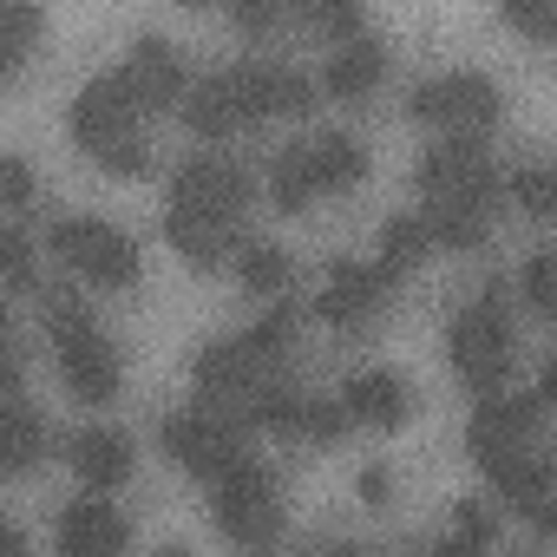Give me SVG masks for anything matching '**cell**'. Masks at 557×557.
I'll list each match as a JSON object with an SVG mask.
<instances>
[{
  "label": "cell",
  "mask_w": 557,
  "mask_h": 557,
  "mask_svg": "<svg viewBox=\"0 0 557 557\" xmlns=\"http://www.w3.org/2000/svg\"><path fill=\"white\" fill-rule=\"evenodd\" d=\"M138 125H145V106H138L125 66L92 73V79L79 86V99L66 106L73 145H79L106 177H151V145L138 138Z\"/></svg>",
  "instance_id": "obj_1"
},
{
  "label": "cell",
  "mask_w": 557,
  "mask_h": 557,
  "mask_svg": "<svg viewBox=\"0 0 557 557\" xmlns=\"http://www.w3.org/2000/svg\"><path fill=\"white\" fill-rule=\"evenodd\" d=\"M40 315H47V335H53V361H60V381L79 407H112L119 387H125V355L119 342L92 322V309L66 289V283H47L40 289Z\"/></svg>",
  "instance_id": "obj_2"
},
{
  "label": "cell",
  "mask_w": 557,
  "mask_h": 557,
  "mask_svg": "<svg viewBox=\"0 0 557 557\" xmlns=\"http://www.w3.org/2000/svg\"><path fill=\"white\" fill-rule=\"evenodd\" d=\"M446 355H453V374L479 394H498L511 381V361H518V342H511V302H505V283H485L446 329Z\"/></svg>",
  "instance_id": "obj_3"
},
{
  "label": "cell",
  "mask_w": 557,
  "mask_h": 557,
  "mask_svg": "<svg viewBox=\"0 0 557 557\" xmlns=\"http://www.w3.org/2000/svg\"><path fill=\"white\" fill-rule=\"evenodd\" d=\"M210 518H216V531H223L230 544L262 550V544L283 537V485H275L269 466H256V459L243 453V459L210 485Z\"/></svg>",
  "instance_id": "obj_4"
},
{
  "label": "cell",
  "mask_w": 557,
  "mask_h": 557,
  "mask_svg": "<svg viewBox=\"0 0 557 557\" xmlns=\"http://www.w3.org/2000/svg\"><path fill=\"white\" fill-rule=\"evenodd\" d=\"M158 446L171 453L177 472L216 485V479L243 459V446H249V420H243V413H223V407H190V413H171V420L158 426Z\"/></svg>",
  "instance_id": "obj_5"
},
{
  "label": "cell",
  "mask_w": 557,
  "mask_h": 557,
  "mask_svg": "<svg viewBox=\"0 0 557 557\" xmlns=\"http://www.w3.org/2000/svg\"><path fill=\"white\" fill-rule=\"evenodd\" d=\"M47 249L92 289H138V243L106 216H60L47 230Z\"/></svg>",
  "instance_id": "obj_6"
},
{
  "label": "cell",
  "mask_w": 557,
  "mask_h": 557,
  "mask_svg": "<svg viewBox=\"0 0 557 557\" xmlns=\"http://www.w3.org/2000/svg\"><path fill=\"white\" fill-rule=\"evenodd\" d=\"M407 119L426 132H492L505 119V92L485 73H433L407 92Z\"/></svg>",
  "instance_id": "obj_7"
},
{
  "label": "cell",
  "mask_w": 557,
  "mask_h": 557,
  "mask_svg": "<svg viewBox=\"0 0 557 557\" xmlns=\"http://www.w3.org/2000/svg\"><path fill=\"white\" fill-rule=\"evenodd\" d=\"M269 355L249 348V335H223V342H203L197 361H190V381H197V400L203 407H223V413H243L256 400V387H269Z\"/></svg>",
  "instance_id": "obj_8"
},
{
  "label": "cell",
  "mask_w": 557,
  "mask_h": 557,
  "mask_svg": "<svg viewBox=\"0 0 557 557\" xmlns=\"http://www.w3.org/2000/svg\"><path fill=\"white\" fill-rule=\"evenodd\" d=\"M505 190H511V184H498V171H479L472 184H459V190H446V197H426V203H420V223H426L433 249H459V256L479 249Z\"/></svg>",
  "instance_id": "obj_9"
},
{
  "label": "cell",
  "mask_w": 557,
  "mask_h": 557,
  "mask_svg": "<svg viewBox=\"0 0 557 557\" xmlns=\"http://www.w3.org/2000/svg\"><path fill=\"white\" fill-rule=\"evenodd\" d=\"M387 289H394V275H387L381 262L368 269V262H355V256H335V262H329V283L315 289L309 309H315L322 329H368V322L387 309Z\"/></svg>",
  "instance_id": "obj_10"
},
{
  "label": "cell",
  "mask_w": 557,
  "mask_h": 557,
  "mask_svg": "<svg viewBox=\"0 0 557 557\" xmlns=\"http://www.w3.org/2000/svg\"><path fill=\"white\" fill-rule=\"evenodd\" d=\"M171 203L210 210V216H223V223H243L249 203H256V177H249L243 164L203 151V158H184V164L171 171Z\"/></svg>",
  "instance_id": "obj_11"
},
{
  "label": "cell",
  "mask_w": 557,
  "mask_h": 557,
  "mask_svg": "<svg viewBox=\"0 0 557 557\" xmlns=\"http://www.w3.org/2000/svg\"><path fill=\"white\" fill-rule=\"evenodd\" d=\"M537 413H544V394L537 387H524V394H479V407H472V420H466V453L485 466L492 453H511V446H524L531 433H537Z\"/></svg>",
  "instance_id": "obj_12"
},
{
  "label": "cell",
  "mask_w": 557,
  "mask_h": 557,
  "mask_svg": "<svg viewBox=\"0 0 557 557\" xmlns=\"http://www.w3.org/2000/svg\"><path fill=\"white\" fill-rule=\"evenodd\" d=\"M230 79H236V92H243V106H249L256 125H262V119H302V112L315 106V92H322V79L289 73V66H262V60L230 66Z\"/></svg>",
  "instance_id": "obj_13"
},
{
  "label": "cell",
  "mask_w": 557,
  "mask_h": 557,
  "mask_svg": "<svg viewBox=\"0 0 557 557\" xmlns=\"http://www.w3.org/2000/svg\"><path fill=\"white\" fill-rule=\"evenodd\" d=\"M125 79H132V92H138L145 112H177L184 92L197 86L190 66H184V53H177L171 40H158V34H145V40L125 53Z\"/></svg>",
  "instance_id": "obj_14"
},
{
  "label": "cell",
  "mask_w": 557,
  "mask_h": 557,
  "mask_svg": "<svg viewBox=\"0 0 557 557\" xmlns=\"http://www.w3.org/2000/svg\"><path fill=\"white\" fill-rule=\"evenodd\" d=\"M164 243L177 249V262H190V269H216V262H230L249 236H243V223H223V216H210V210L164 203Z\"/></svg>",
  "instance_id": "obj_15"
},
{
  "label": "cell",
  "mask_w": 557,
  "mask_h": 557,
  "mask_svg": "<svg viewBox=\"0 0 557 557\" xmlns=\"http://www.w3.org/2000/svg\"><path fill=\"white\" fill-rule=\"evenodd\" d=\"M53 544H60V557H119V550H132V524L119 518V505H106V492H92L60 511Z\"/></svg>",
  "instance_id": "obj_16"
},
{
  "label": "cell",
  "mask_w": 557,
  "mask_h": 557,
  "mask_svg": "<svg viewBox=\"0 0 557 557\" xmlns=\"http://www.w3.org/2000/svg\"><path fill=\"white\" fill-rule=\"evenodd\" d=\"M479 171H492V164H485V132H440V138L420 151V164H413V190L446 197V190L472 184Z\"/></svg>",
  "instance_id": "obj_17"
},
{
  "label": "cell",
  "mask_w": 557,
  "mask_h": 557,
  "mask_svg": "<svg viewBox=\"0 0 557 557\" xmlns=\"http://www.w3.org/2000/svg\"><path fill=\"white\" fill-rule=\"evenodd\" d=\"M66 466H73V479L86 492H119L138 459H132V440L119 426H86V433L66 440Z\"/></svg>",
  "instance_id": "obj_18"
},
{
  "label": "cell",
  "mask_w": 557,
  "mask_h": 557,
  "mask_svg": "<svg viewBox=\"0 0 557 557\" xmlns=\"http://www.w3.org/2000/svg\"><path fill=\"white\" fill-rule=\"evenodd\" d=\"M342 400H348L355 426H374V433H394V426L413 420V387H407L394 368H361V374L342 387Z\"/></svg>",
  "instance_id": "obj_19"
},
{
  "label": "cell",
  "mask_w": 557,
  "mask_h": 557,
  "mask_svg": "<svg viewBox=\"0 0 557 557\" xmlns=\"http://www.w3.org/2000/svg\"><path fill=\"white\" fill-rule=\"evenodd\" d=\"M184 125L197 132V138H236V132H249L256 119H249V106H243V92H236V79L230 73H210V79H197L190 92H184Z\"/></svg>",
  "instance_id": "obj_20"
},
{
  "label": "cell",
  "mask_w": 557,
  "mask_h": 557,
  "mask_svg": "<svg viewBox=\"0 0 557 557\" xmlns=\"http://www.w3.org/2000/svg\"><path fill=\"white\" fill-rule=\"evenodd\" d=\"M387 79V47L381 40H342L335 53H329V66H322V92L329 99H342V106H361V99H374V86Z\"/></svg>",
  "instance_id": "obj_21"
},
{
  "label": "cell",
  "mask_w": 557,
  "mask_h": 557,
  "mask_svg": "<svg viewBox=\"0 0 557 557\" xmlns=\"http://www.w3.org/2000/svg\"><path fill=\"white\" fill-rule=\"evenodd\" d=\"M485 479H492V492H498L505 505H518V511H537V505L550 498V459L531 453V440L511 446V453H492V459H485Z\"/></svg>",
  "instance_id": "obj_22"
},
{
  "label": "cell",
  "mask_w": 557,
  "mask_h": 557,
  "mask_svg": "<svg viewBox=\"0 0 557 557\" xmlns=\"http://www.w3.org/2000/svg\"><path fill=\"white\" fill-rule=\"evenodd\" d=\"M315 197H322V177H315L309 138H302V145H283V151L269 158V203L283 210V216H302Z\"/></svg>",
  "instance_id": "obj_23"
},
{
  "label": "cell",
  "mask_w": 557,
  "mask_h": 557,
  "mask_svg": "<svg viewBox=\"0 0 557 557\" xmlns=\"http://www.w3.org/2000/svg\"><path fill=\"white\" fill-rule=\"evenodd\" d=\"M243 420H249L256 433H269V440H309V400H302L296 387H283V381L256 387V400L243 407Z\"/></svg>",
  "instance_id": "obj_24"
},
{
  "label": "cell",
  "mask_w": 557,
  "mask_h": 557,
  "mask_svg": "<svg viewBox=\"0 0 557 557\" xmlns=\"http://www.w3.org/2000/svg\"><path fill=\"white\" fill-rule=\"evenodd\" d=\"M47 459V420L34 413V400H8V440H0V472L8 479H27L34 466Z\"/></svg>",
  "instance_id": "obj_25"
},
{
  "label": "cell",
  "mask_w": 557,
  "mask_h": 557,
  "mask_svg": "<svg viewBox=\"0 0 557 557\" xmlns=\"http://www.w3.org/2000/svg\"><path fill=\"white\" fill-rule=\"evenodd\" d=\"M0 34H8L0 79L21 86V73H27V60L40 53V34H47V8H40V0H8V8H0Z\"/></svg>",
  "instance_id": "obj_26"
},
{
  "label": "cell",
  "mask_w": 557,
  "mask_h": 557,
  "mask_svg": "<svg viewBox=\"0 0 557 557\" xmlns=\"http://www.w3.org/2000/svg\"><path fill=\"white\" fill-rule=\"evenodd\" d=\"M236 283L249 296H289L296 289V262L283 243H243L236 249Z\"/></svg>",
  "instance_id": "obj_27"
},
{
  "label": "cell",
  "mask_w": 557,
  "mask_h": 557,
  "mask_svg": "<svg viewBox=\"0 0 557 557\" xmlns=\"http://www.w3.org/2000/svg\"><path fill=\"white\" fill-rule=\"evenodd\" d=\"M309 151H315L322 197H335V190H355V184L368 177V151H361L348 132H315V138H309Z\"/></svg>",
  "instance_id": "obj_28"
},
{
  "label": "cell",
  "mask_w": 557,
  "mask_h": 557,
  "mask_svg": "<svg viewBox=\"0 0 557 557\" xmlns=\"http://www.w3.org/2000/svg\"><path fill=\"white\" fill-rule=\"evenodd\" d=\"M426 249H433V236H426L420 216H387V223H381V256H374V262L394 275V283H407V275L426 262Z\"/></svg>",
  "instance_id": "obj_29"
},
{
  "label": "cell",
  "mask_w": 557,
  "mask_h": 557,
  "mask_svg": "<svg viewBox=\"0 0 557 557\" xmlns=\"http://www.w3.org/2000/svg\"><path fill=\"white\" fill-rule=\"evenodd\" d=\"M296 329H302V309L289 302V296H269V309L256 315V329H249V348L256 355H269V361H283L289 355V342H296Z\"/></svg>",
  "instance_id": "obj_30"
},
{
  "label": "cell",
  "mask_w": 557,
  "mask_h": 557,
  "mask_svg": "<svg viewBox=\"0 0 557 557\" xmlns=\"http://www.w3.org/2000/svg\"><path fill=\"white\" fill-rule=\"evenodd\" d=\"M518 296H524V309H531V315L557 322V249L524 256V269H518Z\"/></svg>",
  "instance_id": "obj_31"
},
{
  "label": "cell",
  "mask_w": 557,
  "mask_h": 557,
  "mask_svg": "<svg viewBox=\"0 0 557 557\" xmlns=\"http://www.w3.org/2000/svg\"><path fill=\"white\" fill-rule=\"evenodd\" d=\"M0 269H8V289L14 296H40V256H34V236L21 223L0 230Z\"/></svg>",
  "instance_id": "obj_32"
},
{
  "label": "cell",
  "mask_w": 557,
  "mask_h": 557,
  "mask_svg": "<svg viewBox=\"0 0 557 557\" xmlns=\"http://www.w3.org/2000/svg\"><path fill=\"white\" fill-rule=\"evenodd\" d=\"M315 40H361L368 34V8H361V0H315V8H309V21H302Z\"/></svg>",
  "instance_id": "obj_33"
},
{
  "label": "cell",
  "mask_w": 557,
  "mask_h": 557,
  "mask_svg": "<svg viewBox=\"0 0 557 557\" xmlns=\"http://www.w3.org/2000/svg\"><path fill=\"white\" fill-rule=\"evenodd\" d=\"M315 0H230V14H236V34H275L283 21H309Z\"/></svg>",
  "instance_id": "obj_34"
},
{
  "label": "cell",
  "mask_w": 557,
  "mask_h": 557,
  "mask_svg": "<svg viewBox=\"0 0 557 557\" xmlns=\"http://www.w3.org/2000/svg\"><path fill=\"white\" fill-rule=\"evenodd\" d=\"M498 14L531 47H557V0H498Z\"/></svg>",
  "instance_id": "obj_35"
},
{
  "label": "cell",
  "mask_w": 557,
  "mask_h": 557,
  "mask_svg": "<svg viewBox=\"0 0 557 557\" xmlns=\"http://www.w3.org/2000/svg\"><path fill=\"white\" fill-rule=\"evenodd\" d=\"M511 197H518L524 216H557V158L550 164H524L511 177Z\"/></svg>",
  "instance_id": "obj_36"
},
{
  "label": "cell",
  "mask_w": 557,
  "mask_h": 557,
  "mask_svg": "<svg viewBox=\"0 0 557 557\" xmlns=\"http://www.w3.org/2000/svg\"><path fill=\"white\" fill-rule=\"evenodd\" d=\"M348 426H355L348 400H309V440H315V446H335Z\"/></svg>",
  "instance_id": "obj_37"
},
{
  "label": "cell",
  "mask_w": 557,
  "mask_h": 557,
  "mask_svg": "<svg viewBox=\"0 0 557 557\" xmlns=\"http://www.w3.org/2000/svg\"><path fill=\"white\" fill-rule=\"evenodd\" d=\"M0 203H8V210L34 203V164L27 158H0Z\"/></svg>",
  "instance_id": "obj_38"
},
{
  "label": "cell",
  "mask_w": 557,
  "mask_h": 557,
  "mask_svg": "<svg viewBox=\"0 0 557 557\" xmlns=\"http://www.w3.org/2000/svg\"><path fill=\"white\" fill-rule=\"evenodd\" d=\"M492 537H498V524H492V518L466 498V505H459V537H446L440 550H466V544H492Z\"/></svg>",
  "instance_id": "obj_39"
},
{
  "label": "cell",
  "mask_w": 557,
  "mask_h": 557,
  "mask_svg": "<svg viewBox=\"0 0 557 557\" xmlns=\"http://www.w3.org/2000/svg\"><path fill=\"white\" fill-rule=\"evenodd\" d=\"M355 492H361V505H387V498H394V472H387V466H361Z\"/></svg>",
  "instance_id": "obj_40"
},
{
  "label": "cell",
  "mask_w": 557,
  "mask_h": 557,
  "mask_svg": "<svg viewBox=\"0 0 557 557\" xmlns=\"http://www.w3.org/2000/svg\"><path fill=\"white\" fill-rule=\"evenodd\" d=\"M537 394H544V407H557V355L544 361V374H537Z\"/></svg>",
  "instance_id": "obj_41"
},
{
  "label": "cell",
  "mask_w": 557,
  "mask_h": 557,
  "mask_svg": "<svg viewBox=\"0 0 557 557\" xmlns=\"http://www.w3.org/2000/svg\"><path fill=\"white\" fill-rule=\"evenodd\" d=\"M177 8H216V0H177Z\"/></svg>",
  "instance_id": "obj_42"
}]
</instances>
